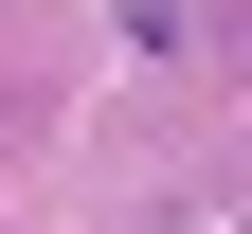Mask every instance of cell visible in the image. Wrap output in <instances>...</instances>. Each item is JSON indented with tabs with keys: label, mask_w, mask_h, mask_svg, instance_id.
Here are the masks:
<instances>
[]
</instances>
